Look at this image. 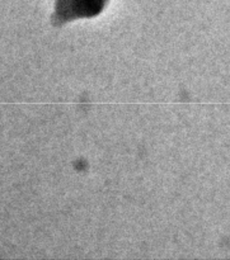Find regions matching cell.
Returning <instances> with one entry per match:
<instances>
[{
	"label": "cell",
	"mask_w": 230,
	"mask_h": 260,
	"mask_svg": "<svg viewBox=\"0 0 230 260\" xmlns=\"http://www.w3.org/2000/svg\"><path fill=\"white\" fill-rule=\"evenodd\" d=\"M107 3L108 0H56L51 22L55 27H61L73 20L97 17Z\"/></svg>",
	"instance_id": "obj_1"
}]
</instances>
